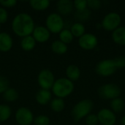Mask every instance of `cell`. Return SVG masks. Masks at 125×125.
Listing matches in <instances>:
<instances>
[{
	"label": "cell",
	"instance_id": "obj_1",
	"mask_svg": "<svg viewBox=\"0 0 125 125\" xmlns=\"http://www.w3.org/2000/svg\"><path fill=\"white\" fill-rule=\"evenodd\" d=\"M34 28V21L32 17L28 13L21 12L16 15L12 22L13 32L22 38L31 35Z\"/></svg>",
	"mask_w": 125,
	"mask_h": 125
},
{
	"label": "cell",
	"instance_id": "obj_2",
	"mask_svg": "<svg viewBox=\"0 0 125 125\" xmlns=\"http://www.w3.org/2000/svg\"><path fill=\"white\" fill-rule=\"evenodd\" d=\"M74 83L67 78H60L55 80L52 87L53 94L59 98H65L74 91Z\"/></svg>",
	"mask_w": 125,
	"mask_h": 125
},
{
	"label": "cell",
	"instance_id": "obj_3",
	"mask_svg": "<svg viewBox=\"0 0 125 125\" xmlns=\"http://www.w3.org/2000/svg\"><path fill=\"white\" fill-rule=\"evenodd\" d=\"M93 108L94 103L89 99H84L79 101L73 108L71 112L73 120L75 122H78L83 118H86L89 114H91Z\"/></svg>",
	"mask_w": 125,
	"mask_h": 125
},
{
	"label": "cell",
	"instance_id": "obj_4",
	"mask_svg": "<svg viewBox=\"0 0 125 125\" xmlns=\"http://www.w3.org/2000/svg\"><path fill=\"white\" fill-rule=\"evenodd\" d=\"M45 26L50 32L57 34L64 29V21L61 15L56 12H53L49 14L46 18Z\"/></svg>",
	"mask_w": 125,
	"mask_h": 125
},
{
	"label": "cell",
	"instance_id": "obj_5",
	"mask_svg": "<svg viewBox=\"0 0 125 125\" xmlns=\"http://www.w3.org/2000/svg\"><path fill=\"white\" fill-rule=\"evenodd\" d=\"M97 92L101 98L112 100L119 97L121 94V89L115 83H106L101 86L98 89Z\"/></svg>",
	"mask_w": 125,
	"mask_h": 125
},
{
	"label": "cell",
	"instance_id": "obj_6",
	"mask_svg": "<svg viewBox=\"0 0 125 125\" xmlns=\"http://www.w3.org/2000/svg\"><path fill=\"white\" fill-rule=\"evenodd\" d=\"M121 21L122 18L120 15L116 12H111L105 15L102 21L101 25L105 30L114 31L120 26Z\"/></svg>",
	"mask_w": 125,
	"mask_h": 125
},
{
	"label": "cell",
	"instance_id": "obj_7",
	"mask_svg": "<svg viewBox=\"0 0 125 125\" xmlns=\"http://www.w3.org/2000/svg\"><path fill=\"white\" fill-rule=\"evenodd\" d=\"M117 70V67L113 59H105L100 61L95 67L96 73L103 77H108L114 75Z\"/></svg>",
	"mask_w": 125,
	"mask_h": 125
},
{
	"label": "cell",
	"instance_id": "obj_8",
	"mask_svg": "<svg viewBox=\"0 0 125 125\" xmlns=\"http://www.w3.org/2000/svg\"><path fill=\"white\" fill-rule=\"evenodd\" d=\"M37 82L41 89L50 90L55 82L54 75L50 70L43 69L38 74Z\"/></svg>",
	"mask_w": 125,
	"mask_h": 125
},
{
	"label": "cell",
	"instance_id": "obj_9",
	"mask_svg": "<svg viewBox=\"0 0 125 125\" xmlns=\"http://www.w3.org/2000/svg\"><path fill=\"white\" fill-rule=\"evenodd\" d=\"M15 118L19 125H31L34 119L31 111L26 107L19 108L15 112Z\"/></svg>",
	"mask_w": 125,
	"mask_h": 125
},
{
	"label": "cell",
	"instance_id": "obj_10",
	"mask_svg": "<svg viewBox=\"0 0 125 125\" xmlns=\"http://www.w3.org/2000/svg\"><path fill=\"white\" fill-rule=\"evenodd\" d=\"M98 44L97 37L92 33H85L78 40L79 46L84 50H93Z\"/></svg>",
	"mask_w": 125,
	"mask_h": 125
},
{
	"label": "cell",
	"instance_id": "obj_11",
	"mask_svg": "<svg viewBox=\"0 0 125 125\" xmlns=\"http://www.w3.org/2000/svg\"><path fill=\"white\" fill-rule=\"evenodd\" d=\"M99 124L101 125H114L116 122V114L111 109L103 108L97 114Z\"/></svg>",
	"mask_w": 125,
	"mask_h": 125
},
{
	"label": "cell",
	"instance_id": "obj_12",
	"mask_svg": "<svg viewBox=\"0 0 125 125\" xmlns=\"http://www.w3.org/2000/svg\"><path fill=\"white\" fill-rule=\"evenodd\" d=\"M31 36L34 37L36 42L40 43H44L49 40L51 32L45 26H38L34 28Z\"/></svg>",
	"mask_w": 125,
	"mask_h": 125
},
{
	"label": "cell",
	"instance_id": "obj_13",
	"mask_svg": "<svg viewBox=\"0 0 125 125\" xmlns=\"http://www.w3.org/2000/svg\"><path fill=\"white\" fill-rule=\"evenodd\" d=\"M73 2L70 0H59L56 3V10L59 15H67L73 10Z\"/></svg>",
	"mask_w": 125,
	"mask_h": 125
},
{
	"label": "cell",
	"instance_id": "obj_14",
	"mask_svg": "<svg viewBox=\"0 0 125 125\" xmlns=\"http://www.w3.org/2000/svg\"><path fill=\"white\" fill-rule=\"evenodd\" d=\"M13 45V40L11 35L7 32H0V51L7 52Z\"/></svg>",
	"mask_w": 125,
	"mask_h": 125
},
{
	"label": "cell",
	"instance_id": "obj_15",
	"mask_svg": "<svg viewBox=\"0 0 125 125\" xmlns=\"http://www.w3.org/2000/svg\"><path fill=\"white\" fill-rule=\"evenodd\" d=\"M52 94L50 90L40 89L36 94L35 99L38 104L41 105H45L51 101Z\"/></svg>",
	"mask_w": 125,
	"mask_h": 125
},
{
	"label": "cell",
	"instance_id": "obj_16",
	"mask_svg": "<svg viewBox=\"0 0 125 125\" xmlns=\"http://www.w3.org/2000/svg\"><path fill=\"white\" fill-rule=\"evenodd\" d=\"M67 78L72 82L78 81L81 77V70L75 64H70L65 71Z\"/></svg>",
	"mask_w": 125,
	"mask_h": 125
},
{
	"label": "cell",
	"instance_id": "obj_17",
	"mask_svg": "<svg viewBox=\"0 0 125 125\" xmlns=\"http://www.w3.org/2000/svg\"><path fill=\"white\" fill-rule=\"evenodd\" d=\"M113 41L120 45H125V26H119L112 31Z\"/></svg>",
	"mask_w": 125,
	"mask_h": 125
},
{
	"label": "cell",
	"instance_id": "obj_18",
	"mask_svg": "<svg viewBox=\"0 0 125 125\" xmlns=\"http://www.w3.org/2000/svg\"><path fill=\"white\" fill-rule=\"evenodd\" d=\"M36 41L31 35H29L22 38L21 41V46L23 50L26 51H30L33 50L36 46Z\"/></svg>",
	"mask_w": 125,
	"mask_h": 125
},
{
	"label": "cell",
	"instance_id": "obj_19",
	"mask_svg": "<svg viewBox=\"0 0 125 125\" xmlns=\"http://www.w3.org/2000/svg\"><path fill=\"white\" fill-rule=\"evenodd\" d=\"M51 50L53 53L59 54V55H62L67 53L68 48L67 45L65 43L62 42L59 40H54L52 44H51Z\"/></svg>",
	"mask_w": 125,
	"mask_h": 125
},
{
	"label": "cell",
	"instance_id": "obj_20",
	"mask_svg": "<svg viewBox=\"0 0 125 125\" xmlns=\"http://www.w3.org/2000/svg\"><path fill=\"white\" fill-rule=\"evenodd\" d=\"M110 106L111 108V110L114 114H119L124 111L125 108V103L123 99L120 97H117L111 101Z\"/></svg>",
	"mask_w": 125,
	"mask_h": 125
},
{
	"label": "cell",
	"instance_id": "obj_21",
	"mask_svg": "<svg viewBox=\"0 0 125 125\" xmlns=\"http://www.w3.org/2000/svg\"><path fill=\"white\" fill-rule=\"evenodd\" d=\"M70 31L73 34V37H78L80 38L81 36H83L86 32V28L85 26L81 23V22H77L73 23L71 27H70Z\"/></svg>",
	"mask_w": 125,
	"mask_h": 125
},
{
	"label": "cell",
	"instance_id": "obj_22",
	"mask_svg": "<svg viewBox=\"0 0 125 125\" xmlns=\"http://www.w3.org/2000/svg\"><path fill=\"white\" fill-rule=\"evenodd\" d=\"M50 107L51 110L56 113L62 112L65 108V102L63 99L56 97L51 100L50 103Z\"/></svg>",
	"mask_w": 125,
	"mask_h": 125
},
{
	"label": "cell",
	"instance_id": "obj_23",
	"mask_svg": "<svg viewBox=\"0 0 125 125\" xmlns=\"http://www.w3.org/2000/svg\"><path fill=\"white\" fill-rule=\"evenodd\" d=\"M30 6L35 10H45L50 6L49 0H31L29 1Z\"/></svg>",
	"mask_w": 125,
	"mask_h": 125
},
{
	"label": "cell",
	"instance_id": "obj_24",
	"mask_svg": "<svg viewBox=\"0 0 125 125\" xmlns=\"http://www.w3.org/2000/svg\"><path fill=\"white\" fill-rule=\"evenodd\" d=\"M19 97L18 92L14 88H9L7 89L3 94V98L7 102H15L18 100Z\"/></svg>",
	"mask_w": 125,
	"mask_h": 125
},
{
	"label": "cell",
	"instance_id": "obj_25",
	"mask_svg": "<svg viewBox=\"0 0 125 125\" xmlns=\"http://www.w3.org/2000/svg\"><path fill=\"white\" fill-rule=\"evenodd\" d=\"M12 114L10 107L6 104L0 105V122H4L10 119Z\"/></svg>",
	"mask_w": 125,
	"mask_h": 125
},
{
	"label": "cell",
	"instance_id": "obj_26",
	"mask_svg": "<svg viewBox=\"0 0 125 125\" xmlns=\"http://www.w3.org/2000/svg\"><path fill=\"white\" fill-rule=\"evenodd\" d=\"M59 40L62 41V42L65 43L66 45L71 43L73 40V35L71 33L70 29H64L59 32Z\"/></svg>",
	"mask_w": 125,
	"mask_h": 125
},
{
	"label": "cell",
	"instance_id": "obj_27",
	"mask_svg": "<svg viewBox=\"0 0 125 125\" xmlns=\"http://www.w3.org/2000/svg\"><path fill=\"white\" fill-rule=\"evenodd\" d=\"M91 11L89 9L86 8L83 10H80V11H76L75 14V19L78 20L79 21H86L89 19L91 16Z\"/></svg>",
	"mask_w": 125,
	"mask_h": 125
},
{
	"label": "cell",
	"instance_id": "obj_28",
	"mask_svg": "<svg viewBox=\"0 0 125 125\" xmlns=\"http://www.w3.org/2000/svg\"><path fill=\"white\" fill-rule=\"evenodd\" d=\"M35 125H50V119L46 115H39L34 119Z\"/></svg>",
	"mask_w": 125,
	"mask_h": 125
},
{
	"label": "cell",
	"instance_id": "obj_29",
	"mask_svg": "<svg viewBox=\"0 0 125 125\" xmlns=\"http://www.w3.org/2000/svg\"><path fill=\"white\" fill-rule=\"evenodd\" d=\"M10 88V81L9 80L3 76L0 75V94H4V92Z\"/></svg>",
	"mask_w": 125,
	"mask_h": 125
},
{
	"label": "cell",
	"instance_id": "obj_30",
	"mask_svg": "<svg viewBox=\"0 0 125 125\" xmlns=\"http://www.w3.org/2000/svg\"><path fill=\"white\" fill-rule=\"evenodd\" d=\"M85 122L86 125H98V118L96 114H90L85 118Z\"/></svg>",
	"mask_w": 125,
	"mask_h": 125
},
{
	"label": "cell",
	"instance_id": "obj_31",
	"mask_svg": "<svg viewBox=\"0 0 125 125\" xmlns=\"http://www.w3.org/2000/svg\"><path fill=\"white\" fill-rule=\"evenodd\" d=\"M73 6L77 11L83 10L87 8V1L86 0H75L73 1Z\"/></svg>",
	"mask_w": 125,
	"mask_h": 125
},
{
	"label": "cell",
	"instance_id": "obj_32",
	"mask_svg": "<svg viewBox=\"0 0 125 125\" xmlns=\"http://www.w3.org/2000/svg\"><path fill=\"white\" fill-rule=\"evenodd\" d=\"M102 2L100 0H88L87 7L92 10H98L101 7Z\"/></svg>",
	"mask_w": 125,
	"mask_h": 125
},
{
	"label": "cell",
	"instance_id": "obj_33",
	"mask_svg": "<svg viewBox=\"0 0 125 125\" xmlns=\"http://www.w3.org/2000/svg\"><path fill=\"white\" fill-rule=\"evenodd\" d=\"M113 60H114L117 69L125 67V56H117L115 59H114Z\"/></svg>",
	"mask_w": 125,
	"mask_h": 125
},
{
	"label": "cell",
	"instance_id": "obj_34",
	"mask_svg": "<svg viewBox=\"0 0 125 125\" xmlns=\"http://www.w3.org/2000/svg\"><path fill=\"white\" fill-rule=\"evenodd\" d=\"M17 1L16 0H0V4L2 6V7H7L10 8L13 7L16 5Z\"/></svg>",
	"mask_w": 125,
	"mask_h": 125
},
{
	"label": "cell",
	"instance_id": "obj_35",
	"mask_svg": "<svg viewBox=\"0 0 125 125\" xmlns=\"http://www.w3.org/2000/svg\"><path fill=\"white\" fill-rule=\"evenodd\" d=\"M8 19V12L7 10L2 7H0V24L4 23Z\"/></svg>",
	"mask_w": 125,
	"mask_h": 125
},
{
	"label": "cell",
	"instance_id": "obj_36",
	"mask_svg": "<svg viewBox=\"0 0 125 125\" xmlns=\"http://www.w3.org/2000/svg\"><path fill=\"white\" fill-rule=\"evenodd\" d=\"M121 124L122 125H125V116H124L121 119Z\"/></svg>",
	"mask_w": 125,
	"mask_h": 125
},
{
	"label": "cell",
	"instance_id": "obj_37",
	"mask_svg": "<svg viewBox=\"0 0 125 125\" xmlns=\"http://www.w3.org/2000/svg\"></svg>",
	"mask_w": 125,
	"mask_h": 125
},
{
	"label": "cell",
	"instance_id": "obj_38",
	"mask_svg": "<svg viewBox=\"0 0 125 125\" xmlns=\"http://www.w3.org/2000/svg\"><path fill=\"white\" fill-rule=\"evenodd\" d=\"M0 27H1V26H0Z\"/></svg>",
	"mask_w": 125,
	"mask_h": 125
}]
</instances>
